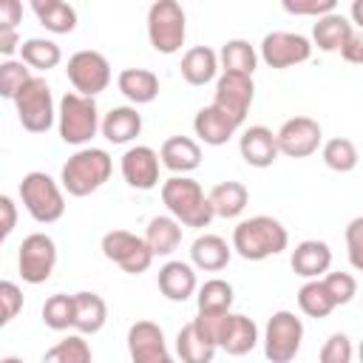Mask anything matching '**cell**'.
I'll return each instance as SVG.
<instances>
[{"instance_id":"1","label":"cell","mask_w":363,"mask_h":363,"mask_svg":"<svg viewBox=\"0 0 363 363\" xmlns=\"http://www.w3.org/2000/svg\"><path fill=\"white\" fill-rule=\"evenodd\" d=\"M289 244L286 227L272 216H252L235 224L233 230V250L244 261H264L269 255L284 252Z\"/></svg>"},{"instance_id":"2","label":"cell","mask_w":363,"mask_h":363,"mask_svg":"<svg viewBox=\"0 0 363 363\" xmlns=\"http://www.w3.org/2000/svg\"><path fill=\"white\" fill-rule=\"evenodd\" d=\"M111 170H113V162H111L108 150H102V147H79L62 164L60 184H62V190L68 196L85 199V196L96 193L111 179Z\"/></svg>"},{"instance_id":"3","label":"cell","mask_w":363,"mask_h":363,"mask_svg":"<svg viewBox=\"0 0 363 363\" xmlns=\"http://www.w3.org/2000/svg\"><path fill=\"white\" fill-rule=\"evenodd\" d=\"M162 204L167 207V216H173L182 227H210L216 218L207 201V193L201 184L190 176H170L162 182Z\"/></svg>"},{"instance_id":"4","label":"cell","mask_w":363,"mask_h":363,"mask_svg":"<svg viewBox=\"0 0 363 363\" xmlns=\"http://www.w3.org/2000/svg\"><path fill=\"white\" fill-rule=\"evenodd\" d=\"M57 128H60V139L65 145H77V147L88 145L99 130L96 99L68 91L60 99V108H57Z\"/></svg>"},{"instance_id":"5","label":"cell","mask_w":363,"mask_h":363,"mask_svg":"<svg viewBox=\"0 0 363 363\" xmlns=\"http://www.w3.org/2000/svg\"><path fill=\"white\" fill-rule=\"evenodd\" d=\"M20 199L28 216L37 224H54L65 213V196L62 187L43 170H31L20 182Z\"/></svg>"},{"instance_id":"6","label":"cell","mask_w":363,"mask_h":363,"mask_svg":"<svg viewBox=\"0 0 363 363\" xmlns=\"http://www.w3.org/2000/svg\"><path fill=\"white\" fill-rule=\"evenodd\" d=\"M187 37V17L176 0H156L147 9V40L159 54L182 51Z\"/></svg>"},{"instance_id":"7","label":"cell","mask_w":363,"mask_h":363,"mask_svg":"<svg viewBox=\"0 0 363 363\" xmlns=\"http://www.w3.org/2000/svg\"><path fill=\"white\" fill-rule=\"evenodd\" d=\"M17 108V119L28 133H45L54 119H57V108H54V96H51V85L43 77H31L20 94L11 99Z\"/></svg>"},{"instance_id":"8","label":"cell","mask_w":363,"mask_h":363,"mask_svg":"<svg viewBox=\"0 0 363 363\" xmlns=\"http://www.w3.org/2000/svg\"><path fill=\"white\" fill-rule=\"evenodd\" d=\"M301 340H303L301 318L289 309L272 312V318L267 320V329H264V354H267V360L269 363H292L295 354L301 352Z\"/></svg>"},{"instance_id":"9","label":"cell","mask_w":363,"mask_h":363,"mask_svg":"<svg viewBox=\"0 0 363 363\" xmlns=\"http://www.w3.org/2000/svg\"><path fill=\"white\" fill-rule=\"evenodd\" d=\"M65 74H68V82L74 85V94L79 96H96L102 94L108 85H111V62L105 54L99 51H91V48H82L77 54L68 57V65H65Z\"/></svg>"},{"instance_id":"10","label":"cell","mask_w":363,"mask_h":363,"mask_svg":"<svg viewBox=\"0 0 363 363\" xmlns=\"http://www.w3.org/2000/svg\"><path fill=\"white\" fill-rule=\"evenodd\" d=\"M255 99V82L252 77H244V74H218L216 79V94H213V108L218 113H224L230 122H235L238 128L244 125L247 113H250V105Z\"/></svg>"},{"instance_id":"11","label":"cell","mask_w":363,"mask_h":363,"mask_svg":"<svg viewBox=\"0 0 363 363\" xmlns=\"http://www.w3.org/2000/svg\"><path fill=\"white\" fill-rule=\"evenodd\" d=\"M57 267V244L51 235L45 233H31L23 238L20 244V252H17V269H20V278L31 286L37 284H45L51 278Z\"/></svg>"},{"instance_id":"12","label":"cell","mask_w":363,"mask_h":363,"mask_svg":"<svg viewBox=\"0 0 363 363\" xmlns=\"http://www.w3.org/2000/svg\"><path fill=\"white\" fill-rule=\"evenodd\" d=\"M102 255L108 261H113L128 275H142L153 261V255H150L147 244L142 241V235H133L128 230L105 233L102 235Z\"/></svg>"},{"instance_id":"13","label":"cell","mask_w":363,"mask_h":363,"mask_svg":"<svg viewBox=\"0 0 363 363\" xmlns=\"http://www.w3.org/2000/svg\"><path fill=\"white\" fill-rule=\"evenodd\" d=\"M320 142H323V130H320V122L312 116H292L275 130L278 153H284L289 159L312 156L320 147Z\"/></svg>"},{"instance_id":"14","label":"cell","mask_w":363,"mask_h":363,"mask_svg":"<svg viewBox=\"0 0 363 363\" xmlns=\"http://www.w3.org/2000/svg\"><path fill=\"white\" fill-rule=\"evenodd\" d=\"M309 57H312V43L303 34H295V31H269L261 40V60L269 68L284 71V68H292V65L306 62Z\"/></svg>"},{"instance_id":"15","label":"cell","mask_w":363,"mask_h":363,"mask_svg":"<svg viewBox=\"0 0 363 363\" xmlns=\"http://www.w3.org/2000/svg\"><path fill=\"white\" fill-rule=\"evenodd\" d=\"M128 352L133 363H176L167 352L162 326L153 320H136L128 329Z\"/></svg>"},{"instance_id":"16","label":"cell","mask_w":363,"mask_h":363,"mask_svg":"<svg viewBox=\"0 0 363 363\" xmlns=\"http://www.w3.org/2000/svg\"><path fill=\"white\" fill-rule=\"evenodd\" d=\"M159 153L147 145H133L122 153L119 170L128 187L133 190H153L159 184Z\"/></svg>"},{"instance_id":"17","label":"cell","mask_w":363,"mask_h":363,"mask_svg":"<svg viewBox=\"0 0 363 363\" xmlns=\"http://www.w3.org/2000/svg\"><path fill=\"white\" fill-rule=\"evenodd\" d=\"M238 153L250 167H258V170L272 167L275 159L281 156L275 145V133L267 125H250L238 139Z\"/></svg>"},{"instance_id":"18","label":"cell","mask_w":363,"mask_h":363,"mask_svg":"<svg viewBox=\"0 0 363 363\" xmlns=\"http://www.w3.org/2000/svg\"><path fill=\"white\" fill-rule=\"evenodd\" d=\"M258 346V326L252 318L238 315V312H227L221 335H218V349H224L233 357H241L247 352H252Z\"/></svg>"},{"instance_id":"19","label":"cell","mask_w":363,"mask_h":363,"mask_svg":"<svg viewBox=\"0 0 363 363\" xmlns=\"http://www.w3.org/2000/svg\"><path fill=\"white\" fill-rule=\"evenodd\" d=\"M159 164L176 176H187L201 164V147L190 136H167L159 147Z\"/></svg>"},{"instance_id":"20","label":"cell","mask_w":363,"mask_h":363,"mask_svg":"<svg viewBox=\"0 0 363 363\" xmlns=\"http://www.w3.org/2000/svg\"><path fill=\"white\" fill-rule=\"evenodd\" d=\"M295 275L306 278V281H315V278H323L332 267V250L326 241H318V238H306L301 241L295 250H292V258H289Z\"/></svg>"},{"instance_id":"21","label":"cell","mask_w":363,"mask_h":363,"mask_svg":"<svg viewBox=\"0 0 363 363\" xmlns=\"http://www.w3.org/2000/svg\"><path fill=\"white\" fill-rule=\"evenodd\" d=\"M99 130L111 145H128L142 133V113L133 105H116L99 119Z\"/></svg>"},{"instance_id":"22","label":"cell","mask_w":363,"mask_h":363,"mask_svg":"<svg viewBox=\"0 0 363 363\" xmlns=\"http://www.w3.org/2000/svg\"><path fill=\"white\" fill-rule=\"evenodd\" d=\"M159 292L167 298V301H176V303H184L196 289H199V281H196V269L187 264V261H167L162 269H159Z\"/></svg>"},{"instance_id":"23","label":"cell","mask_w":363,"mask_h":363,"mask_svg":"<svg viewBox=\"0 0 363 363\" xmlns=\"http://www.w3.org/2000/svg\"><path fill=\"white\" fill-rule=\"evenodd\" d=\"M233 258V247L216 235V233H204L193 241L190 247V267L193 269H204V272H218L230 264Z\"/></svg>"},{"instance_id":"24","label":"cell","mask_w":363,"mask_h":363,"mask_svg":"<svg viewBox=\"0 0 363 363\" xmlns=\"http://www.w3.org/2000/svg\"><path fill=\"white\" fill-rule=\"evenodd\" d=\"M119 94L133 105H147L159 96V77L147 68H122L116 77Z\"/></svg>"},{"instance_id":"25","label":"cell","mask_w":363,"mask_h":363,"mask_svg":"<svg viewBox=\"0 0 363 363\" xmlns=\"http://www.w3.org/2000/svg\"><path fill=\"white\" fill-rule=\"evenodd\" d=\"M108 320V303L96 292H74V326L82 337L96 335Z\"/></svg>"},{"instance_id":"26","label":"cell","mask_w":363,"mask_h":363,"mask_svg":"<svg viewBox=\"0 0 363 363\" xmlns=\"http://www.w3.org/2000/svg\"><path fill=\"white\" fill-rule=\"evenodd\" d=\"M207 201H210L213 216H218V218H238V216L244 213L247 201H250V190H247L241 182H235V179L218 182V184L207 193Z\"/></svg>"},{"instance_id":"27","label":"cell","mask_w":363,"mask_h":363,"mask_svg":"<svg viewBox=\"0 0 363 363\" xmlns=\"http://www.w3.org/2000/svg\"><path fill=\"white\" fill-rule=\"evenodd\" d=\"M352 31H354V26L349 23V17H343L340 11H332V14H323V17L315 20L312 40H315V45L320 51L332 54V51H340L343 48V43L352 37Z\"/></svg>"},{"instance_id":"28","label":"cell","mask_w":363,"mask_h":363,"mask_svg":"<svg viewBox=\"0 0 363 363\" xmlns=\"http://www.w3.org/2000/svg\"><path fill=\"white\" fill-rule=\"evenodd\" d=\"M218 74V54L210 45H193L182 57V77L187 85H207Z\"/></svg>"},{"instance_id":"29","label":"cell","mask_w":363,"mask_h":363,"mask_svg":"<svg viewBox=\"0 0 363 363\" xmlns=\"http://www.w3.org/2000/svg\"><path fill=\"white\" fill-rule=\"evenodd\" d=\"M193 130H196V136H199L204 145L218 147V145H227V142L235 136L238 125L230 122L224 113H218L213 105H207V108H201V111L196 113V119H193Z\"/></svg>"},{"instance_id":"30","label":"cell","mask_w":363,"mask_h":363,"mask_svg":"<svg viewBox=\"0 0 363 363\" xmlns=\"http://www.w3.org/2000/svg\"><path fill=\"white\" fill-rule=\"evenodd\" d=\"M142 241L147 244L153 258L156 255H170L182 244V224L173 216H153L147 221V230H145Z\"/></svg>"},{"instance_id":"31","label":"cell","mask_w":363,"mask_h":363,"mask_svg":"<svg viewBox=\"0 0 363 363\" xmlns=\"http://www.w3.org/2000/svg\"><path fill=\"white\" fill-rule=\"evenodd\" d=\"M31 11L51 34H71L77 28V9L65 0H31Z\"/></svg>"},{"instance_id":"32","label":"cell","mask_w":363,"mask_h":363,"mask_svg":"<svg viewBox=\"0 0 363 363\" xmlns=\"http://www.w3.org/2000/svg\"><path fill=\"white\" fill-rule=\"evenodd\" d=\"M255 65H258V54L255 48L250 45V40H227L218 51V68L224 74H244V77H252L255 74Z\"/></svg>"},{"instance_id":"33","label":"cell","mask_w":363,"mask_h":363,"mask_svg":"<svg viewBox=\"0 0 363 363\" xmlns=\"http://www.w3.org/2000/svg\"><path fill=\"white\" fill-rule=\"evenodd\" d=\"M62 60V51L54 40H45V37H28L20 43V62H26L28 68H37V71H51L57 68Z\"/></svg>"},{"instance_id":"34","label":"cell","mask_w":363,"mask_h":363,"mask_svg":"<svg viewBox=\"0 0 363 363\" xmlns=\"http://www.w3.org/2000/svg\"><path fill=\"white\" fill-rule=\"evenodd\" d=\"M320 159H323V164H326L329 170H335V173H352V170L357 167V162H360L354 142L346 139V136H335V139L323 142Z\"/></svg>"},{"instance_id":"35","label":"cell","mask_w":363,"mask_h":363,"mask_svg":"<svg viewBox=\"0 0 363 363\" xmlns=\"http://www.w3.org/2000/svg\"><path fill=\"white\" fill-rule=\"evenodd\" d=\"M233 284H227L224 278H210L196 289V303L199 312H230L233 309Z\"/></svg>"},{"instance_id":"36","label":"cell","mask_w":363,"mask_h":363,"mask_svg":"<svg viewBox=\"0 0 363 363\" xmlns=\"http://www.w3.org/2000/svg\"><path fill=\"white\" fill-rule=\"evenodd\" d=\"M176 354L182 363H213L216 357V346H210L207 340H201L196 335V329L190 323H184L176 335Z\"/></svg>"},{"instance_id":"37","label":"cell","mask_w":363,"mask_h":363,"mask_svg":"<svg viewBox=\"0 0 363 363\" xmlns=\"http://www.w3.org/2000/svg\"><path fill=\"white\" fill-rule=\"evenodd\" d=\"M298 306H301V312L309 315V318H326V315L335 309V303H332L326 286L320 284V278L306 281V284L298 289Z\"/></svg>"},{"instance_id":"38","label":"cell","mask_w":363,"mask_h":363,"mask_svg":"<svg viewBox=\"0 0 363 363\" xmlns=\"http://www.w3.org/2000/svg\"><path fill=\"white\" fill-rule=\"evenodd\" d=\"M43 363H91V346L82 335H68L43 354Z\"/></svg>"},{"instance_id":"39","label":"cell","mask_w":363,"mask_h":363,"mask_svg":"<svg viewBox=\"0 0 363 363\" xmlns=\"http://www.w3.org/2000/svg\"><path fill=\"white\" fill-rule=\"evenodd\" d=\"M43 323L54 332H65L74 326V295L57 292L43 303Z\"/></svg>"},{"instance_id":"40","label":"cell","mask_w":363,"mask_h":363,"mask_svg":"<svg viewBox=\"0 0 363 363\" xmlns=\"http://www.w3.org/2000/svg\"><path fill=\"white\" fill-rule=\"evenodd\" d=\"M31 68L20 60H3L0 62V96L6 99H14L20 94V88L31 79Z\"/></svg>"},{"instance_id":"41","label":"cell","mask_w":363,"mask_h":363,"mask_svg":"<svg viewBox=\"0 0 363 363\" xmlns=\"http://www.w3.org/2000/svg\"><path fill=\"white\" fill-rule=\"evenodd\" d=\"M320 284L326 286V292H329L335 306H343L357 295V278L352 272H326L320 278Z\"/></svg>"},{"instance_id":"42","label":"cell","mask_w":363,"mask_h":363,"mask_svg":"<svg viewBox=\"0 0 363 363\" xmlns=\"http://www.w3.org/2000/svg\"><path fill=\"white\" fill-rule=\"evenodd\" d=\"M23 309V289L14 281L0 278V329L9 326Z\"/></svg>"},{"instance_id":"43","label":"cell","mask_w":363,"mask_h":363,"mask_svg":"<svg viewBox=\"0 0 363 363\" xmlns=\"http://www.w3.org/2000/svg\"><path fill=\"white\" fill-rule=\"evenodd\" d=\"M352 354H354V349H352V340H349V335H343V332H335V335H329L326 337V343L320 346V363H352Z\"/></svg>"},{"instance_id":"44","label":"cell","mask_w":363,"mask_h":363,"mask_svg":"<svg viewBox=\"0 0 363 363\" xmlns=\"http://www.w3.org/2000/svg\"><path fill=\"white\" fill-rule=\"evenodd\" d=\"M281 9L286 14H295V17H323V14H332L337 11L335 0H281Z\"/></svg>"},{"instance_id":"45","label":"cell","mask_w":363,"mask_h":363,"mask_svg":"<svg viewBox=\"0 0 363 363\" xmlns=\"http://www.w3.org/2000/svg\"><path fill=\"white\" fill-rule=\"evenodd\" d=\"M346 250H349V261L352 269H363V216L352 218L346 227Z\"/></svg>"},{"instance_id":"46","label":"cell","mask_w":363,"mask_h":363,"mask_svg":"<svg viewBox=\"0 0 363 363\" xmlns=\"http://www.w3.org/2000/svg\"><path fill=\"white\" fill-rule=\"evenodd\" d=\"M20 23H23V3L0 0V31H17Z\"/></svg>"},{"instance_id":"47","label":"cell","mask_w":363,"mask_h":363,"mask_svg":"<svg viewBox=\"0 0 363 363\" xmlns=\"http://www.w3.org/2000/svg\"><path fill=\"white\" fill-rule=\"evenodd\" d=\"M14 227H17V204L9 196H0V244L11 235Z\"/></svg>"},{"instance_id":"48","label":"cell","mask_w":363,"mask_h":363,"mask_svg":"<svg viewBox=\"0 0 363 363\" xmlns=\"http://www.w3.org/2000/svg\"><path fill=\"white\" fill-rule=\"evenodd\" d=\"M340 57H343L346 62H352V65H360V62H363V34H360L357 28H354V31H352V37L343 43Z\"/></svg>"},{"instance_id":"49","label":"cell","mask_w":363,"mask_h":363,"mask_svg":"<svg viewBox=\"0 0 363 363\" xmlns=\"http://www.w3.org/2000/svg\"><path fill=\"white\" fill-rule=\"evenodd\" d=\"M20 51V34L17 31H0V54L11 60V54Z\"/></svg>"},{"instance_id":"50","label":"cell","mask_w":363,"mask_h":363,"mask_svg":"<svg viewBox=\"0 0 363 363\" xmlns=\"http://www.w3.org/2000/svg\"><path fill=\"white\" fill-rule=\"evenodd\" d=\"M0 363H26V360H23V357H14V354H9V357H3Z\"/></svg>"}]
</instances>
